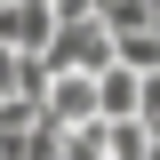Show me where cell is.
<instances>
[{"instance_id": "1", "label": "cell", "mask_w": 160, "mask_h": 160, "mask_svg": "<svg viewBox=\"0 0 160 160\" xmlns=\"http://www.w3.org/2000/svg\"><path fill=\"white\" fill-rule=\"evenodd\" d=\"M48 80H64V72H80V80H96V72H112V32L96 24V0H56V40H48Z\"/></svg>"}, {"instance_id": "2", "label": "cell", "mask_w": 160, "mask_h": 160, "mask_svg": "<svg viewBox=\"0 0 160 160\" xmlns=\"http://www.w3.org/2000/svg\"><path fill=\"white\" fill-rule=\"evenodd\" d=\"M48 40H56V0H0V48L48 56Z\"/></svg>"}, {"instance_id": "3", "label": "cell", "mask_w": 160, "mask_h": 160, "mask_svg": "<svg viewBox=\"0 0 160 160\" xmlns=\"http://www.w3.org/2000/svg\"><path fill=\"white\" fill-rule=\"evenodd\" d=\"M136 96H144V80L136 72H96V120H136Z\"/></svg>"}, {"instance_id": "4", "label": "cell", "mask_w": 160, "mask_h": 160, "mask_svg": "<svg viewBox=\"0 0 160 160\" xmlns=\"http://www.w3.org/2000/svg\"><path fill=\"white\" fill-rule=\"evenodd\" d=\"M112 64L136 72V80H152V72H160V32H152V24H144V32H120V40H112Z\"/></svg>"}, {"instance_id": "5", "label": "cell", "mask_w": 160, "mask_h": 160, "mask_svg": "<svg viewBox=\"0 0 160 160\" xmlns=\"http://www.w3.org/2000/svg\"><path fill=\"white\" fill-rule=\"evenodd\" d=\"M104 152L112 160H152V136H144L136 120H104Z\"/></svg>"}, {"instance_id": "6", "label": "cell", "mask_w": 160, "mask_h": 160, "mask_svg": "<svg viewBox=\"0 0 160 160\" xmlns=\"http://www.w3.org/2000/svg\"><path fill=\"white\" fill-rule=\"evenodd\" d=\"M64 160H112L104 152V120L96 128H72V136H64Z\"/></svg>"}]
</instances>
